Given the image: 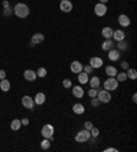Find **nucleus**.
Instances as JSON below:
<instances>
[{"label": "nucleus", "mask_w": 137, "mask_h": 152, "mask_svg": "<svg viewBox=\"0 0 137 152\" xmlns=\"http://www.w3.org/2000/svg\"><path fill=\"white\" fill-rule=\"evenodd\" d=\"M12 12H14L18 18H27L29 14H30V8H29L25 3H18V4H15V7L12 8Z\"/></svg>", "instance_id": "nucleus-1"}, {"label": "nucleus", "mask_w": 137, "mask_h": 152, "mask_svg": "<svg viewBox=\"0 0 137 152\" xmlns=\"http://www.w3.org/2000/svg\"><path fill=\"white\" fill-rule=\"evenodd\" d=\"M74 140L75 142H78V144H84V142H88L90 140V131L86 130V129H82V130H79L75 136H74Z\"/></svg>", "instance_id": "nucleus-2"}, {"label": "nucleus", "mask_w": 137, "mask_h": 152, "mask_svg": "<svg viewBox=\"0 0 137 152\" xmlns=\"http://www.w3.org/2000/svg\"><path fill=\"white\" fill-rule=\"evenodd\" d=\"M96 97L99 99V101H100V103H104V104L110 103L111 99H112V96H111L110 90L99 89V88H97V94H96Z\"/></svg>", "instance_id": "nucleus-3"}, {"label": "nucleus", "mask_w": 137, "mask_h": 152, "mask_svg": "<svg viewBox=\"0 0 137 152\" xmlns=\"http://www.w3.org/2000/svg\"><path fill=\"white\" fill-rule=\"evenodd\" d=\"M53 133H55V127H53L51 123H45V125L41 127V136L44 137V138L53 140Z\"/></svg>", "instance_id": "nucleus-4"}, {"label": "nucleus", "mask_w": 137, "mask_h": 152, "mask_svg": "<svg viewBox=\"0 0 137 152\" xmlns=\"http://www.w3.org/2000/svg\"><path fill=\"white\" fill-rule=\"evenodd\" d=\"M118 81H116L115 77H108V78L105 79L104 82H103V86H104V89L105 90H116L118 89Z\"/></svg>", "instance_id": "nucleus-5"}, {"label": "nucleus", "mask_w": 137, "mask_h": 152, "mask_svg": "<svg viewBox=\"0 0 137 152\" xmlns=\"http://www.w3.org/2000/svg\"><path fill=\"white\" fill-rule=\"evenodd\" d=\"M93 11H95L96 16H104L107 14V4H103V3H96L95 7H93Z\"/></svg>", "instance_id": "nucleus-6"}, {"label": "nucleus", "mask_w": 137, "mask_h": 152, "mask_svg": "<svg viewBox=\"0 0 137 152\" xmlns=\"http://www.w3.org/2000/svg\"><path fill=\"white\" fill-rule=\"evenodd\" d=\"M22 101V105L25 107V108H27V110H33V107H34V100H33V97H30V96H27V94H25L23 97L21 99Z\"/></svg>", "instance_id": "nucleus-7"}, {"label": "nucleus", "mask_w": 137, "mask_h": 152, "mask_svg": "<svg viewBox=\"0 0 137 152\" xmlns=\"http://www.w3.org/2000/svg\"><path fill=\"white\" fill-rule=\"evenodd\" d=\"M71 92H73V96L75 99H82L85 94V90L81 85H74V86H71Z\"/></svg>", "instance_id": "nucleus-8"}, {"label": "nucleus", "mask_w": 137, "mask_h": 152, "mask_svg": "<svg viewBox=\"0 0 137 152\" xmlns=\"http://www.w3.org/2000/svg\"><path fill=\"white\" fill-rule=\"evenodd\" d=\"M82 67H84V64L79 62V60H73V62L70 63V71L73 74H78L82 71Z\"/></svg>", "instance_id": "nucleus-9"}, {"label": "nucleus", "mask_w": 137, "mask_h": 152, "mask_svg": "<svg viewBox=\"0 0 137 152\" xmlns=\"http://www.w3.org/2000/svg\"><path fill=\"white\" fill-rule=\"evenodd\" d=\"M59 10L67 14V12H70V11L73 10V3L70 0H62L60 4H59Z\"/></svg>", "instance_id": "nucleus-10"}, {"label": "nucleus", "mask_w": 137, "mask_h": 152, "mask_svg": "<svg viewBox=\"0 0 137 152\" xmlns=\"http://www.w3.org/2000/svg\"><path fill=\"white\" fill-rule=\"evenodd\" d=\"M107 56H108V59H110L111 62H116V60H119L121 59V51H118L116 48H112V49H110V51H107Z\"/></svg>", "instance_id": "nucleus-11"}, {"label": "nucleus", "mask_w": 137, "mask_h": 152, "mask_svg": "<svg viewBox=\"0 0 137 152\" xmlns=\"http://www.w3.org/2000/svg\"><path fill=\"white\" fill-rule=\"evenodd\" d=\"M42 41H44V34L42 33H34L32 36V38H30V45L34 47L37 44H41Z\"/></svg>", "instance_id": "nucleus-12"}, {"label": "nucleus", "mask_w": 137, "mask_h": 152, "mask_svg": "<svg viewBox=\"0 0 137 152\" xmlns=\"http://www.w3.org/2000/svg\"><path fill=\"white\" fill-rule=\"evenodd\" d=\"M112 48H115V41L112 38H105L104 41H103V44H101V49L107 52V51H110Z\"/></svg>", "instance_id": "nucleus-13"}, {"label": "nucleus", "mask_w": 137, "mask_h": 152, "mask_svg": "<svg viewBox=\"0 0 137 152\" xmlns=\"http://www.w3.org/2000/svg\"><path fill=\"white\" fill-rule=\"evenodd\" d=\"M125 37H126L125 31H123V30H119V29H118V30H114V31H112V37H111V38H112V40H114L115 42H119V41H122V40H125Z\"/></svg>", "instance_id": "nucleus-14"}, {"label": "nucleus", "mask_w": 137, "mask_h": 152, "mask_svg": "<svg viewBox=\"0 0 137 152\" xmlns=\"http://www.w3.org/2000/svg\"><path fill=\"white\" fill-rule=\"evenodd\" d=\"M118 23H119L122 27H129L130 26V18H129L126 14H121V15L118 16Z\"/></svg>", "instance_id": "nucleus-15"}, {"label": "nucleus", "mask_w": 137, "mask_h": 152, "mask_svg": "<svg viewBox=\"0 0 137 152\" xmlns=\"http://www.w3.org/2000/svg\"><path fill=\"white\" fill-rule=\"evenodd\" d=\"M89 64H90V66H92L93 68H100L101 66L104 64V62H103V59L99 58V56H93V58H90Z\"/></svg>", "instance_id": "nucleus-16"}, {"label": "nucleus", "mask_w": 137, "mask_h": 152, "mask_svg": "<svg viewBox=\"0 0 137 152\" xmlns=\"http://www.w3.org/2000/svg\"><path fill=\"white\" fill-rule=\"evenodd\" d=\"M23 78L26 79V81H30V82H33V81H36L37 78V74L34 70H25L23 71Z\"/></svg>", "instance_id": "nucleus-17"}, {"label": "nucleus", "mask_w": 137, "mask_h": 152, "mask_svg": "<svg viewBox=\"0 0 137 152\" xmlns=\"http://www.w3.org/2000/svg\"><path fill=\"white\" fill-rule=\"evenodd\" d=\"M88 84H89L90 88H100V84H101V81H100V77H97V75H93V77H90L89 81H88Z\"/></svg>", "instance_id": "nucleus-18"}, {"label": "nucleus", "mask_w": 137, "mask_h": 152, "mask_svg": "<svg viewBox=\"0 0 137 152\" xmlns=\"http://www.w3.org/2000/svg\"><path fill=\"white\" fill-rule=\"evenodd\" d=\"M33 100H34V104L37 105H41L45 103V100H47V97H45V94L42 93V92H38V93L33 97Z\"/></svg>", "instance_id": "nucleus-19"}, {"label": "nucleus", "mask_w": 137, "mask_h": 152, "mask_svg": "<svg viewBox=\"0 0 137 152\" xmlns=\"http://www.w3.org/2000/svg\"><path fill=\"white\" fill-rule=\"evenodd\" d=\"M73 112L77 114V115H82L85 112V105L82 103H75L73 104Z\"/></svg>", "instance_id": "nucleus-20"}, {"label": "nucleus", "mask_w": 137, "mask_h": 152, "mask_svg": "<svg viewBox=\"0 0 137 152\" xmlns=\"http://www.w3.org/2000/svg\"><path fill=\"white\" fill-rule=\"evenodd\" d=\"M77 75H78V77H77V79H78V82L81 85L88 84V81H89V75L85 73V71H81V73H78Z\"/></svg>", "instance_id": "nucleus-21"}, {"label": "nucleus", "mask_w": 137, "mask_h": 152, "mask_svg": "<svg viewBox=\"0 0 137 152\" xmlns=\"http://www.w3.org/2000/svg\"><path fill=\"white\" fill-rule=\"evenodd\" d=\"M0 89L3 90V92H8L11 89V84L8 79H0Z\"/></svg>", "instance_id": "nucleus-22"}, {"label": "nucleus", "mask_w": 137, "mask_h": 152, "mask_svg": "<svg viewBox=\"0 0 137 152\" xmlns=\"http://www.w3.org/2000/svg\"><path fill=\"white\" fill-rule=\"evenodd\" d=\"M21 126H22L21 119H12L11 123H10V129L11 130H14V131H18L19 129H21Z\"/></svg>", "instance_id": "nucleus-23"}, {"label": "nucleus", "mask_w": 137, "mask_h": 152, "mask_svg": "<svg viewBox=\"0 0 137 152\" xmlns=\"http://www.w3.org/2000/svg\"><path fill=\"white\" fill-rule=\"evenodd\" d=\"M118 70H116L115 66H105V74L107 77H115Z\"/></svg>", "instance_id": "nucleus-24"}, {"label": "nucleus", "mask_w": 137, "mask_h": 152, "mask_svg": "<svg viewBox=\"0 0 137 152\" xmlns=\"http://www.w3.org/2000/svg\"><path fill=\"white\" fill-rule=\"evenodd\" d=\"M112 31L114 30H112L110 26H105L101 29V36L104 37V40L105 38H111V37H112Z\"/></svg>", "instance_id": "nucleus-25"}, {"label": "nucleus", "mask_w": 137, "mask_h": 152, "mask_svg": "<svg viewBox=\"0 0 137 152\" xmlns=\"http://www.w3.org/2000/svg\"><path fill=\"white\" fill-rule=\"evenodd\" d=\"M126 75H127V79H132V81H134V79L137 78V71H136V68L129 67V68L126 70Z\"/></svg>", "instance_id": "nucleus-26"}, {"label": "nucleus", "mask_w": 137, "mask_h": 152, "mask_svg": "<svg viewBox=\"0 0 137 152\" xmlns=\"http://www.w3.org/2000/svg\"><path fill=\"white\" fill-rule=\"evenodd\" d=\"M51 142H52V140H49V138H42L41 142H40V147H41V149L47 151L51 148Z\"/></svg>", "instance_id": "nucleus-27"}, {"label": "nucleus", "mask_w": 137, "mask_h": 152, "mask_svg": "<svg viewBox=\"0 0 137 152\" xmlns=\"http://www.w3.org/2000/svg\"><path fill=\"white\" fill-rule=\"evenodd\" d=\"M115 45H118V51H126V49H129V42H126L125 40H122V41H119L118 44H115Z\"/></svg>", "instance_id": "nucleus-28"}, {"label": "nucleus", "mask_w": 137, "mask_h": 152, "mask_svg": "<svg viewBox=\"0 0 137 152\" xmlns=\"http://www.w3.org/2000/svg\"><path fill=\"white\" fill-rule=\"evenodd\" d=\"M115 78L118 82H125L127 79V75H126V71H121V73H116Z\"/></svg>", "instance_id": "nucleus-29"}, {"label": "nucleus", "mask_w": 137, "mask_h": 152, "mask_svg": "<svg viewBox=\"0 0 137 152\" xmlns=\"http://www.w3.org/2000/svg\"><path fill=\"white\" fill-rule=\"evenodd\" d=\"M47 68H44V67H40L38 70L36 71L37 74V78H44V77H47Z\"/></svg>", "instance_id": "nucleus-30"}, {"label": "nucleus", "mask_w": 137, "mask_h": 152, "mask_svg": "<svg viewBox=\"0 0 137 152\" xmlns=\"http://www.w3.org/2000/svg\"><path fill=\"white\" fill-rule=\"evenodd\" d=\"M89 131H90V137H93V138H97V137H99V134H100L99 129H97V127H95V126H93V127H92Z\"/></svg>", "instance_id": "nucleus-31"}, {"label": "nucleus", "mask_w": 137, "mask_h": 152, "mask_svg": "<svg viewBox=\"0 0 137 152\" xmlns=\"http://www.w3.org/2000/svg\"><path fill=\"white\" fill-rule=\"evenodd\" d=\"M93 70H95V68L92 67L90 64H85L84 67H82V71H85V73L88 74V75H90V74L93 73Z\"/></svg>", "instance_id": "nucleus-32"}, {"label": "nucleus", "mask_w": 137, "mask_h": 152, "mask_svg": "<svg viewBox=\"0 0 137 152\" xmlns=\"http://www.w3.org/2000/svg\"><path fill=\"white\" fill-rule=\"evenodd\" d=\"M62 85H63V88H64V89H70V88L73 86V82H71V81H70L68 78H66V79H63Z\"/></svg>", "instance_id": "nucleus-33"}, {"label": "nucleus", "mask_w": 137, "mask_h": 152, "mask_svg": "<svg viewBox=\"0 0 137 152\" xmlns=\"http://www.w3.org/2000/svg\"><path fill=\"white\" fill-rule=\"evenodd\" d=\"M96 94H97V89H96V88H90V89L88 90V96H89L90 99H92V97H96Z\"/></svg>", "instance_id": "nucleus-34"}, {"label": "nucleus", "mask_w": 137, "mask_h": 152, "mask_svg": "<svg viewBox=\"0 0 137 152\" xmlns=\"http://www.w3.org/2000/svg\"><path fill=\"white\" fill-rule=\"evenodd\" d=\"M90 104L93 105V107H99L101 103L99 101V99H97V97H92V99H90Z\"/></svg>", "instance_id": "nucleus-35"}, {"label": "nucleus", "mask_w": 137, "mask_h": 152, "mask_svg": "<svg viewBox=\"0 0 137 152\" xmlns=\"http://www.w3.org/2000/svg\"><path fill=\"white\" fill-rule=\"evenodd\" d=\"M3 14H4L5 16H10L11 14H14V12H12V8H11V7H7V8H4Z\"/></svg>", "instance_id": "nucleus-36"}, {"label": "nucleus", "mask_w": 137, "mask_h": 152, "mask_svg": "<svg viewBox=\"0 0 137 152\" xmlns=\"http://www.w3.org/2000/svg\"><path fill=\"white\" fill-rule=\"evenodd\" d=\"M92 127H93V123H92L90 121H88V122H85L84 123V129H86V130H90Z\"/></svg>", "instance_id": "nucleus-37"}, {"label": "nucleus", "mask_w": 137, "mask_h": 152, "mask_svg": "<svg viewBox=\"0 0 137 152\" xmlns=\"http://www.w3.org/2000/svg\"><path fill=\"white\" fill-rule=\"evenodd\" d=\"M121 67L123 68V70H127V68H129V63H127L126 60H122V62H121Z\"/></svg>", "instance_id": "nucleus-38"}, {"label": "nucleus", "mask_w": 137, "mask_h": 152, "mask_svg": "<svg viewBox=\"0 0 137 152\" xmlns=\"http://www.w3.org/2000/svg\"><path fill=\"white\" fill-rule=\"evenodd\" d=\"M21 123H22V126H27L30 123V121H29L27 118H23V119H21Z\"/></svg>", "instance_id": "nucleus-39"}, {"label": "nucleus", "mask_w": 137, "mask_h": 152, "mask_svg": "<svg viewBox=\"0 0 137 152\" xmlns=\"http://www.w3.org/2000/svg\"><path fill=\"white\" fill-rule=\"evenodd\" d=\"M5 78V71L4 70H0V79H4Z\"/></svg>", "instance_id": "nucleus-40"}, {"label": "nucleus", "mask_w": 137, "mask_h": 152, "mask_svg": "<svg viewBox=\"0 0 137 152\" xmlns=\"http://www.w3.org/2000/svg\"><path fill=\"white\" fill-rule=\"evenodd\" d=\"M104 151H105V152H116L118 149H116V148H105Z\"/></svg>", "instance_id": "nucleus-41"}, {"label": "nucleus", "mask_w": 137, "mask_h": 152, "mask_svg": "<svg viewBox=\"0 0 137 152\" xmlns=\"http://www.w3.org/2000/svg\"><path fill=\"white\" fill-rule=\"evenodd\" d=\"M3 7H4V8L10 7V1H8V0H4V1H3Z\"/></svg>", "instance_id": "nucleus-42"}, {"label": "nucleus", "mask_w": 137, "mask_h": 152, "mask_svg": "<svg viewBox=\"0 0 137 152\" xmlns=\"http://www.w3.org/2000/svg\"><path fill=\"white\" fill-rule=\"evenodd\" d=\"M132 100H133V103H136V101H137V93H133Z\"/></svg>", "instance_id": "nucleus-43"}, {"label": "nucleus", "mask_w": 137, "mask_h": 152, "mask_svg": "<svg viewBox=\"0 0 137 152\" xmlns=\"http://www.w3.org/2000/svg\"><path fill=\"white\" fill-rule=\"evenodd\" d=\"M99 3H103V4H107V3H108V0H99Z\"/></svg>", "instance_id": "nucleus-44"}]
</instances>
